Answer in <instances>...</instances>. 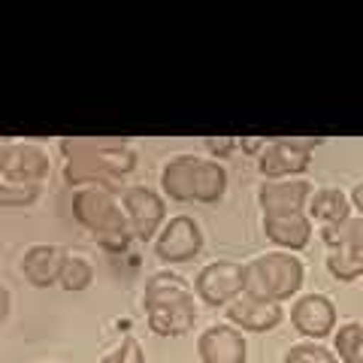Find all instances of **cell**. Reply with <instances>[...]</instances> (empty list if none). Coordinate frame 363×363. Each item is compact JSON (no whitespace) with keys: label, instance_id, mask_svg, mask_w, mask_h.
<instances>
[{"label":"cell","instance_id":"cell-5","mask_svg":"<svg viewBox=\"0 0 363 363\" xmlns=\"http://www.w3.org/2000/svg\"><path fill=\"white\" fill-rule=\"evenodd\" d=\"M321 240L330 248L327 269L339 281H354L363 276V218L351 215L345 224L321 227Z\"/></svg>","mask_w":363,"mask_h":363},{"label":"cell","instance_id":"cell-8","mask_svg":"<svg viewBox=\"0 0 363 363\" xmlns=\"http://www.w3.org/2000/svg\"><path fill=\"white\" fill-rule=\"evenodd\" d=\"M121 206H124V215H128V224H130L133 240H140V242H155V236L161 233V227L167 224L164 197L157 194L155 188L130 185V188L121 194Z\"/></svg>","mask_w":363,"mask_h":363},{"label":"cell","instance_id":"cell-14","mask_svg":"<svg viewBox=\"0 0 363 363\" xmlns=\"http://www.w3.org/2000/svg\"><path fill=\"white\" fill-rule=\"evenodd\" d=\"M312 185L306 179H279V182H264L257 188V203L264 215H279V212H306V203L312 197Z\"/></svg>","mask_w":363,"mask_h":363},{"label":"cell","instance_id":"cell-6","mask_svg":"<svg viewBox=\"0 0 363 363\" xmlns=\"http://www.w3.org/2000/svg\"><path fill=\"white\" fill-rule=\"evenodd\" d=\"M321 145V140H303V136H276L257 157V169L267 182L279 179H297L312 164V152Z\"/></svg>","mask_w":363,"mask_h":363},{"label":"cell","instance_id":"cell-7","mask_svg":"<svg viewBox=\"0 0 363 363\" xmlns=\"http://www.w3.org/2000/svg\"><path fill=\"white\" fill-rule=\"evenodd\" d=\"M194 294L200 303L206 306H230L236 297L245 294V267L236 264V260H212L206 264L197 279H194Z\"/></svg>","mask_w":363,"mask_h":363},{"label":"cell","instance_id":"cell-25","mask_svg":"<svg viewBox=\"0 0 363 363\" xmlns=\"http://www.w3.org/2000/svg\"><path fill=\"white\" fill-rule=\"evenodd\" d=\"M203 145H206V152L212 157H230L240 140H233V136H209V140H203Z\"/></svg>","mask_w":363,"mask_h":363},{"label":"cell","instance_id":"cell-20","mask_svg":"<svg viewBox=\"0 0 363 363\" xmlns=\"http://www.w3.org/2000/svg\"><path fill=\"white\" fill-rule=\"evenodd\" d=\"M91 281H94V267H91L85 257H79V255H67L64 267H61L58 285L64 291H70V294H79V291H88Z\"/></svg>","mask_w":363,"mask_h":363},{"label":"cell","instance_id":"cell-2","mask_svg":"<svg viewBox=\"0 0 363 363\" xmlns=\"http://www.w3.org/2000/svg\"><path fill=\"white\" fill-rule=\"evenodd\" d=\"M145 321L155 336H185L197 321V294L176 272H155L143 291Z\"/></svg>","mask_w":363,"mask_h":363},{"label":"cell","instance_id":"cell-9","mask_svg":"<svg viewBox=\"0 0 363 363\" xmlns=\"http://www.w3.org/2000/svg\"><path fill=\"white\" fill-rule=\"evenodd\" d=\"M52 173V161L33 143H0V179L21 182V185H43Z\"/></svg>","mask_w":363,"mask_h":363},{"label":"cell","instance_id":"cell-4","mask_svg":"<svg viewBox=\"0 0 363 363\" xmlns=\"http://www.w3.org/2000/svg\"><path fill=\"white\" fill-rule=\"evenodd\" d=\"M303 279H306L303 260L291 252H269L245 264V294L272 303H285L297 297Z\"/></svg>","mask_w":363,"mask_h":363},{"label":"cell","instance_id":"cell-16","mask_svg":"<svg viewBox=\"0 0 363 363\" xmlns=\"http://www.w3.org/2000/svg\"><path fill=\"white\" fill-rule=\"evenodd\" d=\"M264 233L281 252H303L312 240V218L306 212L264 215Z\"/></svg>","mask_w":363,"mask_h":363},{"label":"cell","instance_id":"cell-19","mask_svg":"<svg viewBox=\"0 0 363 363\" xmlns=\"http://www.w3.org/2000/svg\"><path fill=\"white\" fill-rule=\"evenodd\" d=\"M224 194H227V169L218 161L200 157L197 182H194V200L212 206V203H218Z\"/></svg>","mask_w":363,"mask_h":363},{"label":"cell","instance_id":"cell-24","mask_svg":"<svg viewBox=\"0 0 363 363\" xmlns=\"http://www.w3.org/2000/svg\"><path fill=\"white\" fill-rule=\"evenodd\" d=\"M100 363H145V351L136 336H124L118 348H112Z\"/></svg>","mask_w":363,"mask_h":363},{"label":"cell","instance_id":"cell-22","mask_svg":"<svg viewBox=\"0 0 363 363\" xmlns=\"http://www.w3.org/2000/svg\"><path fill=\"white\" fill-rule=\"evenodd\" d=\"M37 197H40V185H21V182L0 179V206H9V209L33 206Z\"/></svg>","mask_w":363,"mask_h":363},{"label":"cell","instance_id":"cell-28","mask_svg":"<svg viewBox=\"0 0 363 363\" xmlns=\"http://www.w3.org/2000/svg\"><path fill=\"white\" fill-rule=\"evenodd\" d=\"M240 145L245 152H252V155H257L260 157V152L267 149V140H240Z\"/></svg>","mask_w":363,"mask_h":363},{"label":"cell","instance_id":"cell-26","mask_svg":"<svg viewBox=\"0 0 363 363\" xmlns=\"http://www.w3.org/2000/svg\"><path fill=\"white\" fill-rule=\"evenodd\" d=\"M348 197H351V209H357V215L363 218V182H357V185L351 188Z\"/></svg>","mask_w":363,"mask_h":363},{"label":"cell","instance_id":"cell-21","mask_svg":"<svg viewBox=\"0 0 363 363\" xmlns=\"http://www.w3.org/2000/svg\"><path fill=\"white\" fill-rule=\"evenodd\" d=\"M333 345L342 363H363V324L348 321L333 333Z\"/></svg>","mask_w":363,"mask_h":363},{"label":"cell","instance_id":"cell-18","mask_svg":"<svg viewBox=\"0 0 363 363\" xmlns=\"http://www.w3.org/2000/svg\"><path fill=\"white\" fill-rule=\"evenodd\" d=\"M306 215L321 227H336L351 218V197L342 188H318L306 203Z\"/></svg>","mask_w":363,"mask_h":363},{"label":"cell","instance_id":"cell-29","mask_svg":"<svg viewBox=\"0 0 363 363\" xmlns=\"http://www.w3.org/2000/svg\"><path fill=\"white\" fill-rule=\"evenodd\" d=\"M0 143H4V140H0Z\"/></svg>","mask_w":363,"mask_h":363},{"label":"cell","instance_id":"cell-10","mask_svg":"<svg viewBox=\"0 0 363 363\" xmlns=\"http://www.w3.org/2000/svg\"><path fill=\"white\" fill-rule=\"evenodd\" d=\"M203 248V230L191 215L169 218L155 236V255L161 264H188Z\"/></svg>","mask_w":363,"mask_h":363},{"label":"cell","instance_id":"cell-13","mask_svg":"<svg viewBox=\"0 0 363 363\" xmlns=\"http://www.w3.org/2000/svg\"><path fill=\"white\" fill-rule=\"evenodd\" d=\"M197 354L203 363H245V333L236 330L233 324H212L197 339Z\"/></svg>","mask_w":363,"mask_h":363},{"label":"cell","instance_id":"cell-12","mask_svg":"<svg viewBox=\"0 0 363 363\" xmlns=\"http://www.w3.org/2000/svg\"><path fill=\"white\" fill-rule=\"evenodd\" d=\"M281 318H285L281 303L252 297V294H242L227 306V321L242 333H269L281 324Z\"/></svg>","mask_w":363,"mask_h":363},{"label":"cell","instance_id":"cell-17","mask_svg":"<svg viewBox=\"0 0 363 363\" xmlns=\"http://www.w3.org/2000/svg\"><path fill=\"white\" fill-rule=\"evenodd\" d=\"M197 167L200 157L194 155H176L169 157L161 169V188L169 200L176 203H191L194 200V182H197Z\"/></svg>","mask_w":363,"mask_h":363},{"label":"cell","instance_id":"cell-1","mask_svg":"<svg viewBox=\"0 0 363 363\" xmlns=\"http://www.w3.org/2000/svg\"><path fill=\"white\" fill-rule=\"evenodd\" d=\"M64 182L70 188H116V182L136 169V152L124 140H97V136H73L61 140Z\"/></svg>","mask_w":363,"mask_h":363},{"label":"cell","instance_id":"cell-11","mask_svg":"<svg viewBox=\"0 0 363 363\" xmlns=\"http://www.w3.org/2000/svg\"><path fill=\"white\" fill-rule=\"evenodd\" d=\"M291 324L309 342H321L336 327V306L327 294H303L291 306Z\"/></svg>","mask_w":363,"mask_h":363},{"label":"cell","instance_id":"cell-27","mask_svg":"<svg viewBox=\"0 0 363 363\" xmlns=\"http://www.w3.org/2000/svg\"><path fill=\"white\" fill-rule=\"evenodd\" d=\"M9 306H13V297H9V288L4 285V281H0V321H6Z\"/></svg>","mask_w":363,"mask_h":363},{"label":"cell","instance_id":"cell-3","mask_svg":"<svg viewBox=\"0 0 363 363\" xmlns=\"http://www.w3.org/2000/svg\"><path fill=\"white\" fill-rule=\"evenodd\" d=\"M73 218L94 236L100 248H106L112 255L128 252L133 242L128 215H124L116 188H79L73 194Z\"/></svg>","mask_w":363,"mask_h":363},{"label":"cell","instance_id":"cell-15","mask_svg":"<svg viewBox=\"0 0 363 363\" xmlns=\"http://www.w3.org/2000/svg\"><path fill=\"white\" fill-rule=\"evenodd\" d=\"M64 260H67V252L61 245L37 242L21 257V276H25L28 285H33V288H52V285H58V279H61Z\"/></svg>","mask_w":363,"mask_h":363},{"label":"cell","instance_id":"cell-23","mask_svg":"<svg viewBox=\"0 0 363 363\" xmlns=\"http://www.w3.org/2000/svg\"><path fill=\"white\" fill-rule=\"evenodd\" d=\"M285 363H339L336 351L324 348L321 342H300V345H291Z\"/></svg>","mask_w":363,"mask_h":363}]
</instances>
